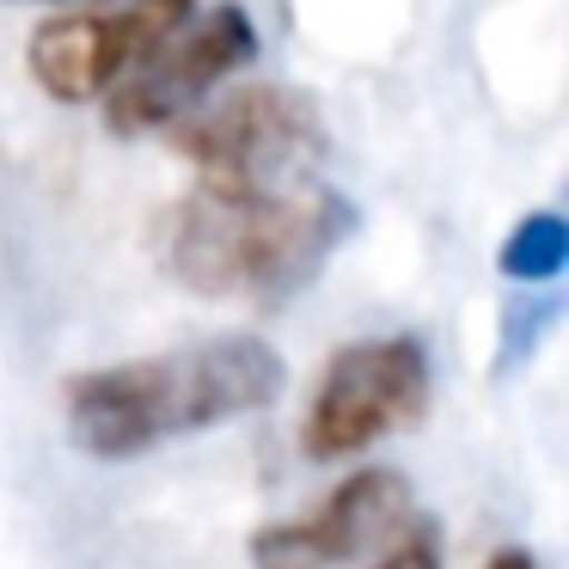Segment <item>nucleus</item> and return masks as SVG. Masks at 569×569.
<instances>
[{
  "mask_svg": "<svg viewBox=\"0 0 569 569\" xmlns=\"http://www.w3.org/2000/svg\"><path fill=\"white\" fill-rule=\"evenodd\" d=\"M368 569H441V527L435 520H410L386 551L368 557Z\"/></svg>",
  "mask_w": 569,
  "mask_h": 569,
  "instance_id": "1a4fd4ad",
  "label": "nucleus"
},
{
  "mask_svg": "<svg viewBox=\"0 0 569 569\" xmlns=\"http://www.w3.org/2000/svg\"><path fill=\"white\" fill-rule=\"evenodd\" d=\"M282 392V356L258 337L202 343L87 368L62 386L68 435L92 459H141L166 441L251 417Z\"/></svg>",
  "mask_w": 569,
  "mask_h": 569,
  "instance_id": "f257e3e1",
  "label": "nucleus"
},
{
  "mask_svg": "<svg viewBox=\"0 0 569 569\" xmlns=\"http://www.w3.org/2000/svg\"><path fill=\"white\" fill-rule=\"evenodd\" d=\"M356 227L349 202L325 184L295 190H221L197 184L172 202L160 227V258L172 282L202 300L282 307L325 270L337 239Z\"/></svg>",
  "mask_w": 569,
  "mask_h": 569,
  "instance_id": "f03ea898",
  "label": "nucleus"
},
{
  "mask_svg": "<svg viewBox=\"0 0 569 569\" xmlns=\"http://www.w3.org/2000/svg\"><path fill=\"white\" fill-rule=\"evenodd\" d=\"M258 56V31L239 7H209V13H184L104 99V123L117 136H153V129H178L190 111L214 99L233 68Z\"/></svg>",
  "mask_w": 569,
  "mask_h": 569,
  "instance_id": "39448f33",
  "label": "nucleus"
},
{
  "mask_svg": "<svg viewBox=\"0 0 569 569\" xmlns=\"http://www.w3.org/2000/svg\"><path fill=\"white\" fill-rule=\"evenodd\" d=\"M417 520L410 478L392 466H361L295 520H270L251 532V569H343L373 557Z\"/></svg>",
  "mask_w": 569,
  "mask_h": 569,
  "instance_id": "0eeeda50",
  "label": "nucleus"
},
{
  "mask_svg": "<svg viewBox=\"0 0 569 569\" xmlns=\"http://www.w3.org/2000/svg\"><path fill=\"white\" fill-rule=\"evenodd\" d=\"M563 246H569V233H563L557 214H527L502 246V270L515 276V282H551V276L563 270V258H569Z\"/></svg>",
  "mask_w": 569,
  "mask_h": 569,
  "instance_id": "6e6552de",
  "label": "nucleus"
},
{
  "mask_svg": "<svg viewBox=\"0 0 569 569\" xmlns=\"http://www.w3.org/2000/svg\"><path fill=\"white\" fill-rule=\"evenodd\" d=\"M483 569H539V563H532L527 551H496V557H490V563H483Z\"/></svg>",
  "mask_w": 569,
  "mask_h": 569,
  "instance_id": "9d476101",
  "label": "nucleus"
},
{
  "mask_svg": "<svg viewBox=\"0 0 569 569\" xmlns=\"http://www.w3.org/2000/svg\"><path fill=\"white\" fill-rule=\"evenodd\" d=\"M172 136V153L197 166V184L221 190H295L319 184V166L331 153V129L312 111L300 87H276V80H251V87H227L202 111H190Z\"/></svg>",
  "mask_w": 569,
  "mask_h": 569,
  "instance_id": "7ed1b4c3",
  "label": "nucleus"
},
{
  "mask_svg": "<svg viewBox=\"0 0 569 569\" xmlns=\"http://www.w3.org/2000/svg\"><path fill=\"white\" fill-rule=\"evenodd\" d=\"M184 13L190 7H178V0L43 13L26 38V68L56 104H104L117 92V80H123Z\"/></svg>",
  "mask_w": 569,
  "mask_h": 569,
  "instance_id": "423d86ee",
  "label": "nucleus"
},
{
  "mask_svg": "<svg viewBox=\"0 0 569 569\" xmlns=\"http://www.w3.org/2000/svg\"><path fill=\"white\" fill-rule=\"evenodd\" d=\"M435 392L429 356L417 337H361L343 343L312 380L300 410V453L307 459H356L373 441L422 422Z\"/></svg>",
  "mask_w": 569,
  "mask_h": 569,
  "instance_id": "20e7f679",
  "label": "nucleus"
}]
</instances>
